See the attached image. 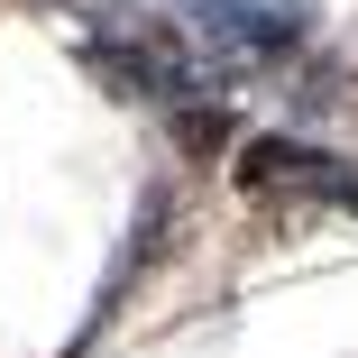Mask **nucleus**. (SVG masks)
I'll list each match as a JSON object with an SVG mask.
<instances>
[{"mask_svg":"<svg viewBox=\"0 0 358 358\" xmlns=\"http://www.w3.org/2000/svg\"><path fill=\"white\" fill-rule=\"evenodd\" d=\"M184 28L230 83L248 74H303L313 64V10L303 0H184Z\"/></svg>","mask_w":358,"mask_h":358,"instance_id":"1","label":"nucleus"},{"mask_svg":"<svg viewBox=\"0 0 358 358\" xmlns=\"http://www.w3.org/2000/svg\"><path fill=\"white\" fill-rule=\"evenodd\" d=\"M239 184L257 202H313V211H340L358 221V166L313 148V138H248L239 148Z\"/></svg>","mask_w":358,"mask_h":358,"instance_id":"2","label":"nucleus"}]
</instances>
